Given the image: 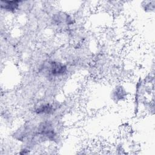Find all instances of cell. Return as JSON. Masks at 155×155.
Wrapping results in <instances>:
<instances>
[{"label":"cell","instance_id":"2","mask_svg":"<svg viewBox=\"0 0 155 155\" xmlns=\"http://www.w3.org/2000/svg\"><path fill=\"white\" fill-rule=\"evenodd\" d=\"M19 3L18 1H1V7L7 11H14L18 8Z\"/></svg>","mask_w":155,"mask_h":155},{"label":"cell","instance_id":"1","mask_svg":"<svg viewBox=\"0 0 155 155\" xmlns=\"http://www.w3.org/2000/svg\"><path fill=\"white\" fill-rule=\"evenodd\" d=\"M67 67L61 62H51L50 63V73L54 76H59L65 73Z\"/></svg>","mask_w":155,"mask_h":155},{"label":"cell","instance_id":"3","mask_svg":"<svg viewBox=\"0 0 155 155\" xmlns=\"http://www.w3.org/2000/svg\"><path fill=\"white\" fill-rule=\"evenodd\" d=\"M53 110V107L51 105L42 104L41 105L36 109V112L38 114H48L50 113Z\"/></svg>","mask_w":155,"mask_h":155}]
</instances>
